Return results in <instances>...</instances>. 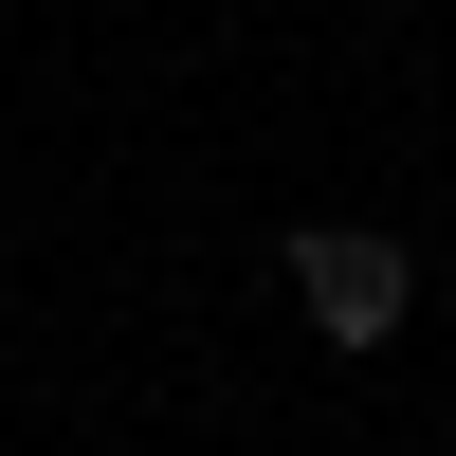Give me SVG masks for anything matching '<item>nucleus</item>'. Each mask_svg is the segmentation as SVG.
Segmentation results:
<instances>
[{
    "mask_svg": "<svg viewBox=\"0 0 456 456\" xmlns=\"http://www.w3.org/2000/svg\"><path fill=\"white\" fill-rule=\"evenodd\" d=\"M292 311H311L329 347L420 329V238H384V219H311V238H292Z\"/></svg>",
    "mask_w": 456,
    "mask_h": 456,
    "instance_id": "f257e3e1",
    "label": "nucleus"
}]
</instances>
